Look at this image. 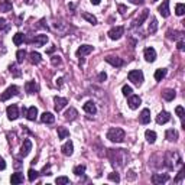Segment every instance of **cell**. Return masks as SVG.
Segmentation results:
<instances>
[{"mask_svg": "<svg viewBox=\"0 0 185 185\" xmlns=\"http://www.w3.org/2000/svg\"><path fill=\"white\" fill-rule=\"evenodd\" d=\"M125 136H126L125 130L120 127H111L109 132H107V139L111 140V142H116V143L123 142V140H125Z\"/></svg>", "mask_w": 185, "mask_h": 185, "instance_id": "obj_1", "label": "cell"}, {"mask_svg": "<svg viewBox=\"0 0 185 185\" xmlns=\"http://www.w3.org/2000/svg\"><path fill=\"white\" fill-rule=\"evenodd\" d=\"M127 77H129V80H130L133 84H136V85H140V84L143 83V72L140 71V69H133V71H130Z\"/></svg>", "mask_w": 185, "mask_h": 185, "instance_id": "obj_2", "label": "cell"}, {"mask_svg": "<svg viewBox=\"0 0 185 185\" xmlns=\"http://www.w3.org/2000/svg\"><path fill=\"white\" fill-rule=\"evenodd\" d=\"M123 33H125V28H123V26H116V28H111L107 35H109L110 39L117 41V39H120L121 36H123Z\"/></svg>", "mask_w": 185, "mask_h": 185, "instance_id": "obj_3", "label": "cell"}, {"mask_svg": "<svg viewBox=\"0 0 185 185\" xmlns=\"http://www.w3.org/2000/svg\"><path fill=\"white\" fill-rule=\"evenodd\" d=\"M19 94V88L16 87V85H10V87L6 88V91H4L3 94H2V101H8L10 97H13V95H18Z\"/></svg>", "mask_w": 185, "mask_h": 185, "instance_id": "obj_4", "label": "cell"}, {"mask_svg": "<svg viewBox=\"0 0 185 185\" xmlns=\"http://www.w3.org/2000/svg\"><path fill=\"white\" fill-rule=\"evenodd\" d=\"M158 12L161 13L162 18H168L171 15V10H169V0H163L162 4L158 8Z\"/></svg>", "mask_w": 185, "mask_h": 185, "instance_id": "obj_5", "label": "cell"}, {"mask_svg": "<svg viewBox=\"0 0 185 185\" xmlns=\"http://www.w3.org/2000/svg\"><path fill=\"white\" fill-rule=\"evenodd\" d=\"M168 179H169V175H168V174H153V175H152V182L156 184V185L165 184Z\"/></svg>", "mask_w": 185, "mask_h": 185, "instance_id": "obj_6", "label": "cell"}, {"mask_svg": "<svg viewBox=\"0 0 185 185\" xmlns=\"http://www.w3.org/2000/svg\"><path fill=\"white\" fill-rule=\"evenodd\" d=\"M140 103H142V100H140L139 95H133V94L129 95V101H127V104H129V107H130L132 110H136L137 107L140 106Z\"/></svg>", "mask_w": 185, "mask_h": 185, "instance_id": "obj_7", "label": "cell"}, {"mask_svg": "<svg viewBox=\"0 0 185 185\" xmlns=\"http://www.w3.org/2000/svg\"><path fill=\"white\" fill-rule=\"evenodd\" d=\"M30 151H32V142H30L29 139H25V140H23L22 147H20V156H23V158L28 156Z\"/></svg>", "mask_w": 185, "mask_h": 185, "instance_id": "obj_8", "label": "cell"}, {"mask_svg": "<svg viewBox=\"0 0 185 185\" xmlns=\"http://www.w3.org/2000/svg\"><path fill=\"white\" fill-rule=\"evenodd\" d=\"M6 111H8L9 120H16V119L19 117V110H18V106H16V104H12V106H9Z\"/></svg>", "mask_w": 185, "mask_h": 185, "instance_id": "obj_9", "label": "cell"}, {"mask_svg": "<svg viewBox=\"0 0 185 185\" xmlns=\"http://www.w3.org/2000/svg\"><path fill=\"white\" fill-rule=\"evenodd\" d=\"M104 59H106V62H109L110 65H113V67H121V65L125 64V61L121 59V58L113 57V55H109V57H106Z\"/></svg>", "mask_w": 185, "mask_h": 185, "instance_id": "obj_10", "label": "cell"}, {"mask_svg": "<svg viewBox=\"0 0 185 185\" xmlns=\"http://www.w3.org/2000/svg\"><path fill=\"white\" fill-rule=\"evenodd\" d=\"M54 103H55V110L61 111V110L68 104V100L64 97H54Z\"/></svg>", "mask_w": 185, "mask_h": 185, "instance_id": "obj_11", "label": "cell"}, {"mask_svg": "<svg viewBox=\"0 0 185 185\" xmlns=\"http://www.w3.org/2000/svg\"><path fill=\"white\" fill-rule=\"evenodd\" d=\"M93 46L91 45H81L78 49H77V57H85V55H88V54L93 52Z\"/></svg>", "mask_w": 185, "mask_h": 185, "instance_id": "obj_12", "label": "cell"}, {"mask_svg": "<svg viewBox=\"0 0 185 185\" xmlns=\"http://www.w3.org/2000/svg\"><path fill=\"white\" fill-rule=\"evenodd\" d=\"M25 90H26V93H29V94H35V93L39 91V85L35 83V81H26V83H25Z\"/></svg>", "mask_w": 185, "mask_h": 185, "instance_id": "obj_13", "label": "cell"}, {"mask_svg": "<svg viewBox=\"0 0 185 185\" xmlns=\"http://www.w3.org/2000/svg\"><path fill=\"white\" fill-rule=\"evenodd\" d=\"M171 120V114L168 111H161V113L156 116V123L158 125H165Z\"/></svg>", "mask_w": 185, "mask_h": 185, "instance_id": "obj_14", "label": "cell"}, {"mask_svg": "<svg viewBox=\"0 0 185 185\" xmlns=\"http://www.w3.org/2000/svg\"><path fill=\"white\" fill-rule=\"evenodd\" d=\"M139 120L142 125H147L151 121V110L149 109H143L140 111V116H139Z\"/></svg>", "mask_w": 185, "mask_h": 185, "instance_id": "obj_15", "label": "cell"}, {"mask_svg": "<svg viewBox=\"0 0 185 185\" xmlns=\"http://www.w3.org/2000/svg\"><path fill=\"white\" fill-rule=\"evenodd\" d=\"M61 151H62V153H64L65 156H71L72 152H74V145H72L71 140L65 142V143L62 145V147H61Z\"/></svg>", "mask_w": 185, "mask_h": 185, "instance_id": "obj_16", "label": "cell"}, {"mask_svg": "<svg viewBox=\"0 0 185 185\" xmlns=\"http://www.w3.org/2000/svg\"><path fill=\"white\" fill-rule=\"evenodd\" d=\"M25 116H26V119H28V120H30V121L36 120V117H38V109H36L35 106L29 107V109L26 110V113H25Z\"/></svg>", "mask_w": 185, "mask_h": 185, "instance_id": "obj_17", "label": "cell"}, {"mask_svg": "<svg viewBox=\"0 0 185 185\" xmlns=\"http://www.w3.org/2000/svg\"><path fill=\"white\" fill-rule=\"evenodd\" d=\"M145 59L147 62H153L156 59V51L153 48H146L145 49Z\"/></svg>", "mask_w": 185, "mask_h": 185, "instance_id": "obj_18", "label": "cell"}, {"mask_svg": "<svg viewBox=\"0 0 185 185\" xmlns=\"http://www.w3.org/2000/svg\"><path fill=\"white\" fill-rule=\"evenodd\" d=\"M32 42L35 44V46H44L48 42V36L46 35H36Z\"/></svg>", "mask_w": 185, "mask_h": 185, "instance_id": "obj_19", "label": "cell"}, {"mask_svg": "<svg viewBox=\"0 0 185 185\" xmlns=\"http://www.w3.org/2000/svg\"><path fill=\"white\" fill-rule=\"evenodd\" d=\"M41 121L42 123H46V125H52L54 121H55V116L52 113H49V111H45L41 116Z\"/></svg>", "mask_w": 185, "mask_h": 185, "instance_id": "obj_20", "label": "cell"}, {"mask_svg": "<svg viewBox=\"0 0 185 185\" xmlns=\"http://www.w3.org/2000/svg\"><path fill=\"white\" fill-rule=\"evenodd\" d=\"M83 109H84V111L88 113V114H95L97 113V107H95V104L93 101H87L83 106Z\"/></svg>", "mask_w": 185, "mask_h": 185, "instance_id": "obj_21", "label": "cell"}, {"mask_svg": "<svg viewBox=\"0 0 185 185\" xmlns=\"http://www.w3.org/2000/svg\"><path fill=\"white\" fill-rule=\"evenodd\" d=\"M64 116H65V119H67V120L72 121V120H75V119H77V116H78V111H77L74 107H69V109L65 111Z\"/></svg>", "mask_w": 185, "mask_h": 185, "instance_id": "obj_22", "label": "cell"}, {"mask_svg": "<svg viewBox=\"0 0 185 185\" xmlns=\"http://www.w3.org/2000/svg\"><path fill=\"white\" fill-rule=\"evenodd\" d=\"M175 95H177V93H175V90H172V88H166L162 93L163 100H166V101H172L175 98Z\"/></svg>", "mask_w": 185, "mask_h": 185, "instance_id": "obj_23", "label": "cell"}, {"mask_svg": "<svg viewBox=\"0 0 185 185\" xmlns=\"http://www.w3.org/2000/svg\"><path fill=\"white\" fill-rule=\"evenodd\" d=\"M165 137L166 140H169V142H175L178 139V132L174 130V129H168L165 132Z\"/></svg>", "mask_w": 185, "mask_h": 185, "instance_id": "obj_24", "label": "cell"}, {"mask_svg": "<svg viewBox=\"0 0 185 185\" xmlns=\"http://www.w3.org/2000/svg\"><path fill=\"white\" fill-rule=\"evenodd\" d=\"M147 16H149V10H147V9H145V10L142 12V13H140V16L137 18L136 22L133 23V25H135V26H140V25H142V23H143L145 20L147 19Z\"/></svg>", "mask_w": 185, "mask_h": 185, "instance_id": "obj_25", "label": "cell"}, {"mask_svg": "<svg viewBox=\"0 0 185 185\" xmlns=\"http://www.w3.org/2000/svg\"><path fill=\"white\" fill-rule=\"evenodd\" d=\"M166 38L168 39H182L184 38V32H178V30H168V33H166Z\"/></svg>", "mask_w": 185, "mask_h": 185, "instance_id": "obj_26", "label": "cell"}, {"mask_svg": "<svg viewBox=\"0 0 185 185\" xmlns=\"http://www.w3.org/2000/svg\"><path fill=\"white\" fill-rule=\"evenodd\" d=\"M29 61H30V64H33V65H38L39 62L42 61V58H41V54L39 52H30L29 54Z\"/></svg>", "mask_w": 185, "mask_h": 185, "instance_id": "obj_27", "label": "cell"}, {"mask_svg": "<svg viewBox=\"0 0 185 185\" xmlns=\"http://www.w3.org/2000/svg\"><path fill=\"white\" fill-rule=\"evenodd\" d=\"M12 2L10 0H2L0 2V12H10L12 10Z\"/></svg>", "mask_w": 185, "mask_h": 185, "instance_id": "obj_28", "label": "cell"}, {"mask_svg": "<svg viewBox=\"0 0 185 185\" xmlns=\"http://www.w3.org/2000/svg\"><path fill=\"white\" fill-rule=\"evenodd\" d=\"M10 182H12V184H15V185L22 184V182H23V175L20 174V172L12 174V177H10Z\"/></svg>", "mask_w": 185, "mask_h": 185, "instance_id": "obj_29", "label": "cell"}, {"mask_svg": "<svg viewBox=\"0 0 185 185\" xmlns=\"http://www.w3.org/2000/svg\"><path fill=\"white\" fill-rule=\"evenodd\" d=\"M23 41H25V35L22 33V32H18V33L13 36V44H15L16 46H19L23 44Z\"/></svg>", "mask_w": 185, "mask_h": 185, "instance_id": "obj_30", "label": "cell"}, {"mask_svg": "<svg viewBox=\"0 0 185 185\" xmlns=\"http://www.w3.org/2000/svg\"><path fill=\"white\" fill-rule=\"evenodd\" d=\"M145 137H146V140L149 142V143H155L156 133L153 132V130H146V132H145Z\"/></svg>", "mask_w": 185, "mask_h": 185, "instance_id": "obj_31", "label": "cell"}, {"mask_svg": "<svg viewBox=\"0 0 185 185\" xmlns=\"http://www.w3.org/2000/svg\"><path fill=\"white\" fill-rule=\"evenodd\" d=\"M165 77H166V69L165 68H159L155 71V80L156 81H162Z\"/></svg>", "mask_w": 185, "mask_h": 185, "instance_id": "obj_32", "label": "cell"}, {"mask_svg": "<svg viewBox=\"0 0 185 185\" xmlns=\"http://www.w3.org/2000/svg\"><path fill=\"white\" fill-rule=\"evenodd\" d=\"M26 57H28V54L25 49H19V51L16 52V58H18V62H19V64H22L23 61L26 59Z\"/></svg>", "mask_w": 185, "mask_h": 185, "instance_id": "obj_33", "label": "cell"}, {"mask_svg": "<svg viewBox=\"0 0 185 185\" xmlns=\"http://www.w3.org/2000/svg\"><path fill=\"white\" fill-rule=\"evenodd\" d=\"M9 71H10V74L13 77H20V74H22L16 64H10V65H9Z\"/></svg>", "mask_w": 185, "mask_h": 185, "instance_id": "obj_34", "label": "cell"}, {"mask_svg": "<svg viewBox=\"0 0 185 185\" xmlns=\"http://www.w3.org/2000/svg\"><path fill=\"white\" fill-rule=\"evenodd\" d=\"M69 136V132L65 127H58V139H67Z\"/></svg>", "mask_w": 185, "mask_h": 185, "instance_id": "obj_35", "label": "cell"}, {"mask_svg": "<svg viewBox=\"0 0 185 185\" xmlns=\"http://www.w3.org/2000/svg\"><path fill=\"white\" fill-rule=\"evenodd\" d=\"M38 177H39V172H38V171H35V169H29V171H28V178H29V181H30V182H33Z\"/></svg>", "mask_w": 185, "mask_h": 185, "instance_id": "obj_36", "label": "cell"}, {"mask_svg": "<svg viewBox=\"0 0 185 185\" xmlns=\"http://www.w3.org/2000/svg\"><path fill=\"white\" fill-rule=\"evenodd\" d=\"M83 18L87 20V22L93 23V25H95V23H97V19H95V16L90 15V13H87V12H84V13H83Z\"/></svg>", "mask_w": 185, "mask_h": 185, "instance_id": "obj_37", "label": "cell"}, {"mask_svg": "<svg viewBox=\"0 0 185 185\" xmlns=\"http://www.w3.org/2000/svg\"><path fill=\"white\" fill-rule=\"evenodd\" d=\"M156 29H158V20L153 18V19H152V23H149V29L147 30H149V33H155Z\"/></svg>", "mask_w": 185, "mask_h": 185, "instance_id": "obj_38", "label": "cell"}, {"mask_svg": "<svg viewBox=\"0 0 185 185\" xmlns=\"http://www.w3.org/2000/svg\"><path fill=\"white\" fill-rule=\"evenodd\" d=\"M175 13H177L178 16H182L185 13V4L182 3H178L177 6H175Z\"/></svg>", "mask_w": 185, "mask_h": 185, "instance_id": "obj_39", "label": "cell"}, {"mask_svg": "<svg viewBox=\"0 0 185 185\" xmlns=\"http://www.w3.org/2000/svg\"><path fill=\"white\" fill-rule=\"evenodd\" d=\"M72 172H74V174H75L77 177H80V175H83L84 172H85V166H84V165H78V166H75Z\"/></svg>", "mask_w": 185, "mask_h": 185, "instance_id": "obj_40", "label": "cell"}, {"mask_svg": "<svg viewBox=\"0 0 185 185\" xmlns=\"http://www.w3.org/2000/svg\"><path fill=\"white\" fill-rule=\"evenodd\" d=\"M55 182H57L58 185H67V184H69V178L68 177H58L57 179H55Z\"/></svg>", "mask_w": 185, "mask_h": 185, "instance_id": "obj_41", "label": "cell"}, {"mask_svg": "<svg viewBox=\"0 0 185 185\" xmlns=\"http://www.w3.org/2000/svg\"><path fill=\"white\" fill-rule=\"evenodd\" d=\"M121 93H123V95L129 97V95L133 93V90H132V87H130V85H123V87H121Z\"/></svg>", "mask_w": 185, "mask_h": 185, "instance_id": "obj_42", "label": "cell"}, {"mask_svg": "<svg viewBox=\"0 0 185 185\" xmlns=\"http://www.w3.org/2000/svg\"><path fill=\"white\" fill-rule=\"evenodd\" d=\"M109 179L113 182H120V177H119V174L117 172H111V174H109Z\"/></svg>", "mask_w": 185, "mask_h": 185, "instance_id": "obj_43", "label": "cell"}, {"mask_svg": "<svg viewBox=\"0 0 185 185\" xmlns=\"http://www.w3.org/2000/svg\"><path fill=\"white\" fill-rule=\"evenodd\" d=\"M9 29V25L6 23V19L0 18V30H8Z\"/></svg>", "mask_w": 185, "mask_h": 185, "instance_id": "obj_44", "label": "cell"}, {"mask_svg": "<svg viewBox=\"0 0 185 185\" xmlns=\"http://www.w3.org/2000/svg\"><path fill=\"white\" fill-rule=\"evenodd\" d=\"M175 113L178 114V117H179V119H184V107L178 106L177 109H175Z\"/></svg>", "mask_w": 185, "mask_h": 185, "instance_id": "obj_45", "label": "cell"}, {"mask_svg": "<svg viewBox=\"0 0 185 185\" xmlns=\"http://www.w3.org/2000/svg\"><path fill=\"white\" fill-rule=\"evenodd\" d=\"M106 80H107V74H106V72H100V74H98V81H101V83H103V81H106Z\"/></svg>", "mask_w": 185, "mask_h": 185, "instance_id": "obj_46", "label": "cell"}, {"mask_svg": "<svg viewBox=\"0 0 185 185\" xmlns=\"http://www.w3.org/2000/svg\"><path fill=\"white\" fill-rule=\"evenodd\" d=\"M6 169V162H4V159L0 156V171H3Z\"/></svg>", "mask_w": 185, "mask_h": 185, "instance_id": "obj_47", "label": "cell"}, {"mask_svg": "<svg viewBox=\"0 0 185 185\" xmlns=\"http://www.w3.org/2000/svg\"><path fill=\"white\" fill-rule=\"evenodd\" d=\"M52 64L54 65H59L61 64V58L59 57H52Z\"/></svg>", "mask_w": 185, "mask_h": 185, "instance_id": "obj_48", "label": "cell"}, {"mask_svg": "<svg viewBox=\"0 0 185 185\" xmlns=\"http://www.w3.org/2000/svg\"><path fill=\"white\" fill-rule=\"evenodd\" d=\"M184 48H185V46H184V41L181 39V41L178 42V49H179V51H184Z\"/></svg>", "mask_w": 185, "mask_h": 185, "instance_id": "obj_49", "label": "cell"}, {"mask_svg": "<svg viewBox=\"0 0 185 185\" xmlns=\"http://www.w3.org/2000/svg\"><path fill=\"white\" fill-rule=\"evenodd\" d=\"M119 12H120L121 15H125V13H126V8H125V6H121V4H120V6H119Z\"/></svg>", "mask_w": 185, "mask_h": 185, "instance_id": "obj_50", "label": "cell"}, {"mask_svg": "<svg viewBox=\"0 0 185 185\" xmlns=\"http://www.w3.org/2000/svg\"><path fill=\"white\" fill-rule=\"evenodd\" d=\"M182 177H184V171L181 169V172H179V175H178V177H177V179H175V182H178V181H179V179H181Z\"/></svg>", "mask_w": 185, "mask_h": 185, "instance_id": "obj_51", "label": "cell"}, {"mask_svg": "<svg viewBox=\"0 0 185 185\" xmlns=\"http://www.w3.org/2000/svg\"><path fill=\"white\" fill-rule=\"evenodd\" d=\"M62 81H64V80H62V78H58V80H57V85H58V87H59V88L62 87Z\"/></svg>", "mask_w": 185, "mask_h": 185, "instance_id": "obj_52", "label": "cell"}, {"mask_svg": "<svg viewBox=\"0 0 185 185\" xmlns=\"http://www.w3.org/2000/svg\"><path fill=\"white\" fill-rule=\"evenodd\" d=\"M132 2L135 4H142V3H143V0H132Z\"/></svg>", "mask_w": 185, "mask_h": 185, "instance_id": "obj_53", "label": "cell"}, {"mask_svg": "<svg viewBox=\"0 0 185 185\" xmlns=\"http://www.w3.org/2000/svg\"><path fill=\"white\" fill-rule=\"evenodd\" d=\"M33 2H35V0H25V3H26V4H32Z\"/></svg>", "mask_w": 185, "mask_h": 185, "instance_id": "obj_54", "label": "cell"}, {"mask_svg": "<svg viewBox=\"0 0 185 185\" xmlns=\"http://www.w3.org/2000/svg\"><path fill=\"white\" fill-rule=\"evenodd\" d=\"M91 3L93 4H100V0H91Z\"/></svg>", "mask_w": 185, "mask_h": 185, "instance_id": "obj_55", "label": "cell"}, {"mask_svg": "<svg viewBox=\"0 0 185 185\" xmlns=\"http://www.w3.org/2000/svg\"><path fill=\"white\" fill-rule=\"evenodd\" d=\"M152 2H158V0H152Z\"/></svg>", "mask_w": 185, "mask_h": 185, "instance_id": "obj_56", "label": "cell"}]
</instances>
